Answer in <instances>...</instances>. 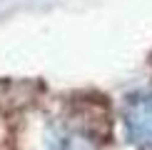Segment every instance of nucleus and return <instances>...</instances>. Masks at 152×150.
<instances>
[{"instance_id":"nucleus-1","label":"nucleus","mask_w":152,"mask_h":150,"mask_svg":"<svg viewBox=\"0 0 152 150\" xmlns=\"http://www.w3.org/2000/svg\"><path fill=\"white\" fill-rule=\"evenodd\" d=\"M125 128L135 145L152 148V90L130 98L125 108Z\"/></svg>"}]
</instances>
